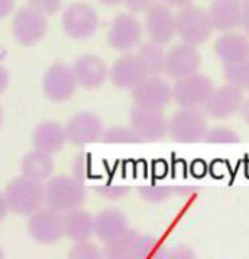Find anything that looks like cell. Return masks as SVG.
I'll use <instances>...</instances> for the list:
<instances>
[{
	"label": "cell",
	"mask_w": 249,
	"mask_h": 259,
	"mask_svg": "<svg viewBox=\"0 0 249 259\" xmlns=\"http://www.w3.org/2000/svg\"><path fill=\"white\" fill-rule=\"evenodd\" d=\"M85 186L73 176H55L44 186V204L60 214L81 208L85 202Z\"/></svg>",
	"instance_id": "1"
},
{
	"label": "cell",
	"mask_w": 249,
	"mask_h": 259,
	"mask_svg": "<svg viewBox=\"0 0 249 259\" xmlns=\"http://www.w3.org/2000/svg\"><path fill=\"white\" fill-rule=\"evenodd\" d=\"M5 198L9 211L18 215H31L43 208L44 185L38 180L19 176L8 183Z\"/></svg>",
	"instance_id": "2"
},
{
	"label": "cell",
	"mask_w": 249,
	"mask_h": 259,
	"mask_svg": "<svg viewBox=\"0 0 249 259\" xmlns=\"http://www.w3.org/2000/svg\"><path fill=\"white\" fill-rule=\"evenodd\" d=\"M176 35L182 42L198 47L204 44L213 34V27L208 19L207 11L199 6H185L175 15Z\"/></svg>",
	"instance_id": "3"
},
{
	"label": "cell",
	"mask_w": 249,
	"mask_h": 259,
	"mask_svg": "<svg viewBox=\"0 0 249 259\" xmlns=\"http://www.w3.org/2000/svg\"><path fill=\"white\" fill-rule=\"evenodd\" d=\"M207 129L205 113L199 109H179L167 120V135L179 144L204 141Z\"/></svg>",
	"instance_id": "4"
},
{
	"label": "cell",
	"mask_w": 249,
	"mask_h": 259,
	"mask_svg": "<svg viewBox=\"0 0 249 259\" xmlns=\"http://www.w3.org/2000/svg\"><path fill=\"white\" fill-rule=\"evenodd\" d=\"M214 88V82L207 75L196 72L176 81L172 87V94L180 109H199L205 104Z\"/></svg>",
	"instance_id": "5"
},
{
	"label": "cell",
	"mask_w": 249,
	"mask_h": 259,
	"mask_svg": "<svg viewBox=\"0 0 249 259\" xmlns=\"http://www.w3.org/2000/svg\"><path fill=\"white\" fill-rule=\"evenodd\" d=\"M98 15L96 9L87 3H72L62 15L63 31L73 40H87L96 34L98 28Z\"/></svg>",
	"instance_id": "6"
},
{
	"label": "cell",
	"mask_w": 249,
	"mask_h": 259,
	"mask_svg": "<svg viewBox=\"0 0 249 259\" xmlns=\"http://www.w3.org/2000/svg\"><path fill=\"white\" fill-rule=\"evenodd\" d=\"M47 16L29 6H25L15 14L12 21V35L18 44L31 47L44 38V35L47 34Z\"/></svg>",
	"instance_id": "7"
},
{
	"label": "cell",
	"mask_w": 249,
	"mask_h": 259,
	"mask_svg": "<svg viewBox=\"0 0 249 259\" xmlns=\"http://www.w3.org/2000/svg\"><path fill=\"white\" fill-rule=\"evenodd\" d=\"M76 79L69 65L56 62L49 66L43 78V91L50 101L65 103L70 100L76 91Z\"/></svg>",
	"instance_id": "8"
},
{
	"label": "cell",
	"mask_w": 249,
	"mask_h": 259,
	"mask_svg": "<svg viewBox=\"0 0 249 259\" xmlns=\"http://www.w3.org/2000/svg\"><path fill=\"white\" fill-rule=\"evenodd\" d=\"M201 55L194 46L179 42L170 47L164 57V73L170 79L179 81L199 70Z\"/></svg>",
	"instance_id": "9"
},
{
	"label": "cell",
	"mask_w": 249,
	"mask_h": 259,
	"mask_svg": "<svg viewBox=\"0 0 249 259\" xmlns=\"http://www.w3.org/2000/svg\"><path fill=\"white\" fill-rule=\"evenodd\" d=\"M167 119L163 109L135 104L131 109V127L142 141H158L167 135Z\"/></svg>",
	"instance_id": "10"
},
{
	"label": "cell",
	"mask_w": 249,
	"mask_h": 259,
	"mask_svg": "<svg viewBox=\"0 0 249 259\" xmlns=\"http://www.w3.org/2000/svg\"><path fill=\"white\" fill-rule=\"evenodd\" d=\"M131 94L135 104L154 109H164L173 100L170 83L160 75H147L131 90Z\"/></svg>",
	"instance_id": "11"
},
{
	"label": "cell",
	"mask_w": 249,
	"mask_h": 259,
	"mask_svg": "<svg viewBox=\"0 0 249 259\" xmlns=\"http://www.w3.org/2000/svg\"><path fill=\"white\" fill-rule=\"evenodd\" d=\"M31 237L43 245H52L63 237V214L52 208H40L28 221Z\"/></svg>",
	"instance_id": "12"
},
{
	"label": "cell",
	"mask_w": 249,
	"mask_h": 259,
	"mask_svg": "<svg viewBox=\"0 0 249 259\" xmlns=\"http://www.w3.org/2000/svg\"><path fill=\"white\" fill-rule=\"evenodd\" d=\"M142 37V25L138 19L129 12L114 16L107 34V41L111 49L117 52H131L138 47Z\"/></svg>",
	"instance_id": "13"
},
{
	"label": "cell",
	"mask_w": 249,
	"mask_h": 259,
	"mask_svg": "<svg viewBox=\"0 0 249 259\" xmlns=\"http://www.w3.org/2000/svg\"><path fill=\"white\" fill-rule=\"evenodd\" d=\"M103 132L104 127L100 117L91 111H79L73 114L65 126L66 139L78 147L97 142L101 139Z\"/></svg>",
	"instance_id": "14"
},
{
	"label": "cell",
	"mask_w": 249,
	"mask_h": 259,
	"mask_svg": "<svg viewBox=\"0 0 249 259\" xmlns=\"http://www.w3.org/2000/svg\"><path fill=\"white\" fill-rule=\"evenodd\" d=\"M243 98V91L230 83H224L213 90L211 96L208 97L202 107L205 110V114H208L210 117L223 120L239 111Z\"/></svg>",
	"instance_id": "15"
},
{
	"label": "cell",
	"mask_w": 249,
	"mask_h": 259,
	"mask_svg": "<svg viewBox=\"0 0 249 259\" xmlns=\"http://www.w3.org/2000/svg\"><path fill=\"white\" fill-rule=\"evenodd\" d=\"M145 14V29L150 41L160 46L170 42L176 35L175 14L172 12L170 6L164 3H157Z\"/></svg>",
	"instance_id": "16"
},
{
	"label": "cell",
	"mask_w": 249,
	"mask_h": 259,
	"mask_svg": "<svg viewBox=\"0 0 249 259\" xmlns=\"http://www.w3.org/2000/svg\"><path fill=\"white\" fill-rule=\"evenodd\" d=\"M72 70L76 83L88 90L101 87L109 78V68L106 62L96 55L79 56L75 60Z\"/></svg>",
	"instance_id": "17"
},
{
	"label": "cell",
	"mask_w": 249,
	"mask_h": 259,
	"mask_svg": "<svg viewBox=\"0 0 249 259\" xmlns=\"http://www.w3.org/2000/svg\"><path fill=\"white\" fill-rule=\"evenodd\" d=\"M147 75L148 73L142 66L138 56L132 53L120 56L109 69V78L111 83L120 90H132Z\"/></svg>",
	"instance_id": "18"
},
{
	"label": "cell",
	"mask_w": 249,
	"mask_h": 259,
	"mask_svg": "<svg viewBox=\"0 0 249 259\" xmlns=\"http://www.w3.org/2000/svg\"><path fill=\"white\" fill-rule=\"evenodd\" d=\"M214 53L224 65L249 59V37L242 32H223L214 42Z\"/></svg>",
	"instance_id": "19"
},
{
	"label": "cell",
	"mask_w": 249,
	"mask_h": 259,
	"mask_svg": "<svg viewBox=\"0 0 249 259\" xmlns=\"http://www.w3.org/2000/svg\"><path fill=\"white\" fill-rule=\"evenodd\" d=\"M242 2L239 0H213L207 15L213 29L219 32H230L240 25Z\"/></svg>",
	"instance_id": "20"
},
{
	"label": "cell",
	"mask_w": 249,
	"mask_h": 259,
	"mask_svg": "<svg viewBox=\"0 0 249 259\" xmlns=\"http://www.w3.org/2000/svg\"><path fill=\"white\" fill-rule=\"evenodd\" d=\"M128 229V219L119 208H106L94 219V234L104 243L120 237Z\"/></svg>",
	"instance_id": "21"
},
{
	"label": "cell",
	"mask_w": 249,
	"mask_h": 259,
	"mask_svg": "<svg viewBox=\"0 0 249 259\" xmlns=\"http://www.w3.org/2000/svg\"><path fill=\"white\" fill-rule=\"evenodd\" d=\"M65 127L60 123L53 120H46L35 126L32 132V144L34 150L43 151L47 154L59 152L66 144Z\"/></svg>",
	"instance_id": "22"
},
{
	"label": "cell",
	"mask_w": 249,
	"mask_h": 259,
	"mask_svg": "<svg viewBox=\"0 0 249 259\" xmlns=\"http://www.w3.org/2000/svg\"><path fill=\"white\" fill-rule=\"evenodd\" d=\"M63 236L73 242L90 240L94 236V217L82 208L63 214Z\"/></svg>",
	"instance_id": "23"
},
{
	"label": "cell",
	"mask_w": 249,
	"mask_h": 259,
	"mask_svg": "<svg viewBox=\"0 0 249 259\" xmlns=\"http://www.w3.org/2000/svg\"><path fill=\"white\" fill-rule=\"evenodd\" d=\"M53 167H55V163H53L52 154L38 150L27 152L21 161L22 176L32 179V180H38V182L50 178L53 173Z\"/></svg>",
	"instance_id": "24"
},
{
	"label": "cell",
	"mask_w": 249,
	"mask_h": 259,
	"mask_svg": "<svg viewBox=\"0 0 249 259\" xmlns=\"http://www.w3.org/2000/svg\"><path fill=\"white\" fill-rule=\"evenodd\" d=\"M135 55L138 56L142 66L145 68L148 75H160L164 73V57L166 52L163 46L155 44L152 41H145L138 46Z\"/></svg>",
	"instance_id": "25"
},
{
	"label": "cell",
	"mask_w": 249,
	"mask_h": 259,
	"mask_svg": "<svg viewBox=\"0 0 249 259\" xmlns=\"http://www.w3.org/2000/svg\"><path fill=\"white\" fill-rule=\"evenodd\" d=\"M137 237L138 233L129 227L120 237L104 243V247L101 249L103 259H134V245Z\"/></svg>",
	"instance_id": "26"
},
{
	"label": "cell",
	"mask_w": 249,
	"mask_h": 259,
	"mask_svg": "<svg viewBox=\"0 0 249 259\" xmlns=\"http://www.w3.org/2000/svg\"><path fill=\"white\" fill-rule=\"evenodd\" d=\"M169 249L166 245L151 234L139 236L134 245V259H167Z\"/></svg>",
	"instance_id": "27"
},
{
	"label": "cell",
	"mask_w": 249,
	"mask_h": 259,
	"mask_svg": "<svg viewBox=\"0 0 249 259\" xmlns=\"http://www.w3.org/2000/svg\"><path fill=\"white\" fill-rule=\"evenodd\" d=\"M223 76L227 83L239 88L240 91H249V59L239 63L224 65Z\"/></svg>",
	"instance_id": "28"
},
{
	"label": "cell",
	"mask_w": 249,
	"mask_h": 259,
	"mask_svg": "<svg viewBox=\"0 0 249 259\" xmlns=\"http://www.w3.org/2000/svg\"><path fill=\"white\" fill-rule=\"evenodd\" d=\"M100 141H103L106 144H139V142H144L132 127H126V126H111L109 129H104Z\"/></svg>",
	"instance_id": "29"
},
{
	"label": "cell",
	"mask_w": 249,
	"mask_h": 259,
	"mask_svg": "<svg viewBox=\"0 0 249 259\" xmlns=\"http://www.w3.org/2000/svg\"><path fill=\"white\" fill-rule=\"evenodd\" d=\"M204 141L208 144H237L240 138L227 126H213L207 129Z\"/></svg>",
	"instance_id": "30"
},
{
	"label": "cell",
	"mask_w": 249,
	"mask_h": 259,
	"mask_svg": "<svg viewBox=\"0 0 249 259\" xmlns=\"http://www.w3.org/2000/svg\"><path fill=\"white\" fill-rule=\"evenodd\" d=\"M68 259H103V253L96 243L84 240L75 242L68 252Z\"/></svg>",
	"instance_id": "31"
},
{
	"label": "cell",
	"mask_w": 249,
	"mask_h": 259,
	"mask_svg": "<svg viewBox=\"0 0 249 259\" xmlns=\"http://www.w3.org/2000/svg\"><path fill=\"white\" fill-rule=\"evenodd\" d=\"M139 193L145 201L158 204L170 198V195L173 193V188L163 186V185H145L139 188Z\"/></svg>",
	"instance_id": "32"
},
{
	"label": "cell",
	"mask_w": 249,
	"mask_h": 259,
	"mask_svg": "<svg viewBox=\"0 0 249 259\" xmlns=\"http://www.w3.org/2000/svg\"><path fill=\"white\" fill-rule=\"evenodd\" d=\"M96 191L100 196L109 199V201H116V199H120L123 198L124 195L128 193L129 188L120 185V183H113V182H106V183H101L96 188Z\"/></svg>",
	"instance_id": "33"
},
{
	"label": "cell",
	"mask_w": 249,
	"mask_h": 259,
	"mask_svg": "<svg viewBox=\"0 0 249 259\" xmlns=\"http://www.w3.org/2000/svg\"><path fill=\"white\" fill-rule=\"evenodd\" d=\"M28 6L44 16H52L60 11L62 0H28Z\"/></svg>",
	"instance_id": "34"
},
{
	"label": "cell",
	"mask_w": 249,
	"mask_h": 259,
	"mask_svg": "<svg viewBox=\"0 0 249 259\" xmlns=\"http://www.w3.org/2000/svg\"><path fill=\"white\" fill-rule=\"evenodd\" d=\"M72 171H73V178L78 179L79 182H82L85 179L90 178V171H91V160L87 154L78 155L73 163H72Z\"/></svg>",
	"instance_id": "35"
},
{
	"label": "cell",
	"mask_w": 249,
	"mask_h": 259,
	"mask_svg": "<svg viewBox=\"0 0 249 259\" xmlns=\"http://www.w3.org/2000/svg\"><path fill=\"white\" fill-rule=\"evenodd\" d=\"M124 6L128 11H131L132 14H141V12H147L150 8L158 3V0H123Z\"/></svg>",
	"instance_id": "36"
},
{
	"label": "cell",
	"mask_w": 249,
	"mask_h": 259,
	"mask_svg": "<svg viewBox=\"0 0 249 259\" xmlns=\"http://www.w3.org/2000/svg\"><path fill=\"white\" fill-rule=\"evenodd\" d=\"M167 259H198L196 253L194 252L192 247L186 245L176 246L175 249L169 250V256Z\"/></svg>",
	"instance_id": "37"
},
{
	"label": "cell",
	"mask_w": 249,
	"mask_h": 259,
	"mask_svg": "<svg viewBox=\"0 0 249 259\" xmlns=\"http://www.w3.org/2000/svg\"><path fill=\"white\" fill-rule=\"evenodd\" d=\"M245 32V35L249 37V0L242 2V9H240V25Z\"/></svg>",
	"instance_id": "38"
},
{
	"label": "cell",
	"mask_w": 249,
	"mask_h": 259,
	"mask_svg": "<svg viewBox=\"0 0 249 259\" xmlns=\"http://www.w3.org/2000/svg\"><path fill=\"white\" fill-rule=\"evenodd\" d=\"M15 0H0V19L9 16L14 12Z\"/></svg>",
	"instance_id": "39"
},
{
	"label": "cell",
	"mask_w": 249,
	"mask_h": 259,
	"mask_svg": "<svg viewBox=\"0 0 249 259\" xmlns=\"http://www.w3.org/2000/svg\"><path fill=\"white\" fill-rule=\"evenodd\" d=\"M8 85H9V72L0 63V94L6 91Z\"/></svg>",
	"instance_id": "40"
},
{
	"label": "cell",
	"mask_w": 249,
	"mask_h": 259,
	"mask_svg": "<svg viewBox=\"0 0 249 259\" xmlns=\"http://www.w3.org/2000/svg\"><path fill=\"white\" fill-rule=\"evenodd\" d=\"M239 114H240V119L246 124H249V97L243 98V103L239 109Z\"/></svg>",
	"instance_id": "41"
},
{
	"label": "cell",
	"mask_w": 249,
	"mask_h": 259,
	"mask_svg": "<svg viewBox=\"0 0 249 259\" xmlns=\"http://www.w3.org/2000/svg\"><path fill=\"white\" fill-rule=\"evenodd\" d=\"M192 2L194 0H164V5L167 6H172V8H185V6H189V5H192Z\"/></svg>",
	"instance_id": "42"
},
{
	"label": "cell",
	"mask_w": 249,
	"mask_h": 259,
	"mask_svg": "<svg viewBox=\"0 0 249 259\" xmlns=\"http://www.w3.org/2000/svg\"><path fill=\"white\" fill-rule=\"evenodd\" d=\"M8 212H9V206H8V202H6L5 193L0 192V221L5 220V217L8 215Z\"/></svg>",
	"instance_id": "43"
},
{
	"label": "cell",
	"mask_w": 249,
	"mask_h": 259,
	"mask_svg": "<svg viewBox=\"0 0 249 259\" xmlns=\"http://www.w3.org/2000/svg\"><path fill=\"white\" fill-rule=\"evenodd\" d=\"M98 2L104 6H116V5L123 3V0H98Z\"/></svg>",
	"instance_id": "44"
},
{
	"label": "cell",
	"mask_w": 249,
	"mask_h": 259,
	"mask_svg": "<svg viewBox=\"0 0 249 259\" xmlns=\"http://www.w3.org/2000/svg\"><path fill=\"white\" fill-rule=\"evenodd\" d=\"M0 259H6V256H5V252H3V249L0 247Z\"/></svg>",
	"instance_id": "45"
},
{
	"label": "cell",
	"mask_w": 249,
	"mask_h": 259,
	"mask_svg": "<svg viewBox=\"0 0 249 259\" xmlns=\"http://www.w3.org/2000/svg\"><path fill=\"white\" fill-rule=\"evenodd\" d=\"M2 119H3V111H2V107H0V124H2Z\"/></svg>",
	"instance_id": "46"
},
{
	"label": "cell",
	"mask_w": 249,
	"mask_h": 259,
	"mask_svg": "<svg viewBox=\"0 0 249 259\" xmlns=\"http://www.w3.org/2000/svg\"><path fill=\"white\" fill-rule=\"evenodd\" d=\"M239 2H245V0H239Z\"/></svg>",
	"instance_id": "47"
}]
</instances>
